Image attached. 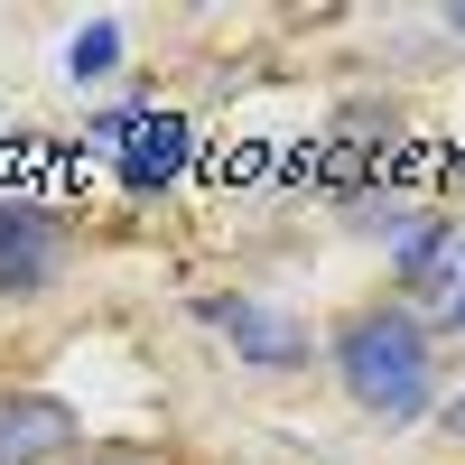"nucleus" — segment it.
I'll return each instance as SVG.
<instances>
[{"label": "nucleus", "instance_id": "nucleus-1", "mask_svg": "<svg viewBox=\"0 0 465 465\" xmlns=\"http://www.w3.org/2000/svg\"><path fill=\"white\" fill-rule=\"evenodd\" d=\"M335 381L344 401L372 410L381 429H410L438 391V363H429V326L419 307H363V317L335 326Z\"/></svg>", "mask_w": 465, "mask_h": 465}, {"label": "nucleus", "instance_id": "nucleus-2", "mask_svg": "<svg viewBox=\"0 0 465 465\" xmlns=\"http://www.w3.org/2000/svg\"><path fill=\"white\" fill-rule=\"evenodd\" d=\"M84 419L56 391H0V465H65Z\"/></svg>", "mask_w": 465, "mask_h": 465}, {"label": "nucleus", "instance_id": "nucleus-3", "mask_svg": "<svg viewBox=\"0 0 465 465\" xmlns=\"http://www.w3.org/2000/svg\"><path fill=\"white\" fill-rule=\"evenodd\" d=\"M65 261V223L47 205H0V298H47Z\"/></svg>", "mask_w": 465, "mask_h": 465}, {"label": "nucleus", "instance_id": "nucleus-4", "mask_svg": "<svg viewBox=\"0 0 465 465\" xmlns=\"http://www.w3.org/2000/svg\"><path fill=\"white\" fill-rule=\"evenodd\" d=\"M205 326H223L252 372H298L307 363V326L280 317V307H261V298H205Z\"/></svg>", "mask_w": 465, "mask_h": 465}, {"label": "nucleus", "instance_id": "nucleus-5", "mask_svg": "<svg viewBox=\"0 0 465 465\" xmlns=\"http://www.w3.org/2000/svg\"><path fill=\"white\" fill-rule=\"evenodd\" d=\"M112 159H122L131 196H159V186H177V168H186V122H177V112H122Z\"/></svg>", "mask_w": 465, "mask_h": 465}, {"label": "nucleus", "instance_id": "nucleus-6", "mask_svg": "<svg viewBox=\"0 0 465 465\" xmlns=\"http://www.w3.org/2000/svg\"><path fill=\"white\" fill-rule=\"evenodd\" d=\"M372 159H391V112H372V103H354V112H344V122H335V140H326V159H317V177L335 186V196H354Z\"/></svg>", "mask_w": 465, "mask_h": 465}, {"label": "nucleus", "instance_id": "nucleus-7", "mask_svg": "<svg viewBox=\"0 0 465 465\" xmlns=\"http://www.w3.org/2000/svg\"><path fill=\"white\" fill-rule=\"evenodd\" d=\"M410 289H419V317H438L465 335V232H447V242L410 270Z\"/></svg>", "mask_w": 465, "mask_h": 465}, {"label": "nucleus", "instance_id": "nucleus-8", "mask_svg": "<svg viewBox=\"0 0 465 465\" xmlns=\"http://www.w3.org/2000/svg\"><path fill=\"white\" fill-rule=\"evenodd\" d=\"M112 65H122V28H112V19H94V28L65 37V74H74V84H103Z\"/></svg>", "mask_w": 465, "mask_h": 465}, {"label": "nucleus", "instance_id": "nucleus-9", "mask_svg": "<svg viewBox=\"0 0 465 465\" xmlns=\"http://www.w3.org/2000/svg\"><path fill=\"white\" fill-rule=\"evenodd\" d=\"M447 429H456V438H465V391H456V401H447Z\"/></svg>", "mask_w": 465, "mask_h": 465}, {"label": "nucleus", "instance_id": "nucleus-10", "mask_svg": "<svg viewBox=\"0 0 465 465\" xmlns=\"http://www.w3.org/2000/svg\"><path fill=\"white\" fill-rule=\"evenodd\" d=\"M84 465H140V456H84Z\"/></svg>", "mask_w": 465, "mask_h": 465}, {"label": "nucleus", "instance_id": "nucleus-11", "mask_svg": "<svg viewBox=\"0 0 465 465\" xmlns=\"http://www.w3.org/2000/svg\"><path fill=\"white\" fill-rule=\"evenodd\" d=\"M456 37H465V10H456Z\"/></svg>", "mask_w": 465, "mask_h": 465}]
</instances>
